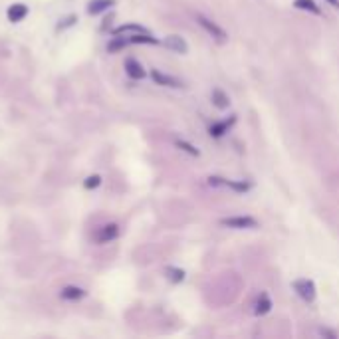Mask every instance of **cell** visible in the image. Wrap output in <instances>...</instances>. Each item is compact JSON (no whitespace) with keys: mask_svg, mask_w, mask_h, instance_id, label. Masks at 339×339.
Wrapping results in <instances>:
<instances>
[{"mask_svg":"<svg viewBox=\"0 0 339 339\" xmlns=\"http://www.w3.org/2000/svg\"><path fill=\"white\" fill-rule=\"evenodd\" d=\"M270 307H272V302H270V298H268L266 293H262V296H260V300L256 302L254 313H256V315H264V313H268V311H270Z\"/></svg>","mask_w":339,"mask_h":339,"instance_id":"14","label":"cell"},{"mask_svg":"<svg viewBox=\"0 0 339 339\" xmlns=\"http://www.w3.org/2000/svg\"><path fill=\"white\" fill-rule=\"evenodd\" d=\"M220 224L228 226V228H238V230H242V228H256L258 222H256V218H252V216H230V218H222Z\"/></svg>","mask_w":339,"mask_h":339,"instance_id":"3","label":"cell"},{"mask_svg":"<svg viewBox=\"0 0 339 339\" xmlns=\"http://www.w3.org/2000/svg\"><path fill=\"white\" fill-rule=\"evenodd\" d=\"M151 78H153V81H155L157 85H163V87H183V81L177 80V78H173V76H167V74H163L159 70H153V72H151Z\"/></svg>","mask_w":339,"mask_h":339,"instance_id":"4","label":"cell"},{"mask_svg":"<svg viewBox=\"0 0 339 339\" xmlns=\"http://www.w3.org/2000/svg\"><path fill=\"white\" fill-rule=\"evenodd\" d=\"M177 147H178V149H183L185 153L193 155V157H198V155H200V151H198L196 147L191 145V143H187V141H183V139H177Z\"/></svg>","mask_w":339,"mask_h":339,"instance_id":"16","label":"cell"},{"mask_svg":"<svg viewBox=\"0 0 339 339\" xmlns=\"http://www.w3.org/2000/svg\"><path fill=\"white\" fill-rule=\"evenodd\" d=\"M113 4H115V0H92L89 6H87V12L89 14H99V12L107 10L109 6H113Z\"/></svg>","mask_w":339,"mask_h":339,"instance_id":"11","label":"cell"},{"mask_svg":"<svg viewBox=\"0 0 339 339\" xmlns=\"http://www.w3.org/2000/svg\"><path fill=\"white\" fill-rule=\"evenodd\" d=\"M125 72H127V76L133 78V80H143L147 76L143 65L139 64L137 60H133V58H127V60H125Z\"/></svg>","mask_w":339,"mask_h":339,"instance_id":"5","label":"cell"},{"mask_svg":"<svg viewBox=\"0 0 339 339\" xmlns=\"http://www.w3.org/2000/svg\"><path fill=\"white\" fill-rule=\"evenodd\" d=\"M165 276H167L171 282H183V280H185V272L178 270V268H173V266H167V268H165Z\"/></svg>","mask_w":339,"mask_h":339,"instance_id":"15","label":"cell"},{"mask_svg":"<svg viewBox=\"0 0 339 339\" xmlns=\"http://www.w3.org/2000/svg\"><path fill=\"white\" fill-rule=\"evenodd\" d=\"M28 12H30V10H28V6H26V4H12V6L8 8L6 16H8L10 22H14V24H16V22H22L24 18L28 16Z\"/></svg>","mask_w":339,"mask_h":339,"instance_id":"6","label":"cell"},{"mask_svg":"<svg viewBox=\"0 0 339 339\" xmlns=\"http://www.w3.org/2000/svg\"><path fill=\"white\" fill-rule=\"evenodd\" d=\"M327 2H329L333 8H337V10H339V0H327Z\"/></svg>","mask_w":339,"mask_h":339,"instance_id":"20","label":"cell"},{"mask_svg":"<svg viewBox=\"0 0 339 339\" xmlns=\"http://www.w3.org/2000/svg\"><path fill=\"white\" fill-rule=\"evenodd\" d=\"M196 22H198V24H200V26H202V28H205V30H207V32H209L210 36L216 40V42H224L226 38H228L224 30H222L216 22H212L210 18L202 16V14H196Z\"/></svg>","mask_w":339,"mask_h":339,"instance_id":"2","label":"cell"},{"mask_svg":"<svg viewBox=\"0 0 339 339\" xmlns=\"http://www.w3.org/2000/svg\"><path fill=\"white\" fill-rule=\"evenodd\" d=\"M234 121H236V117L232 115L230 119L218 121V123H212V125H210V129H209L210 135H212V137H222V135H224V133H228V129L234 125Z\"/></svg>","mask_w":339,"mask_h":339,"instance_id":"8","label":"cell"},{"mask_svg":"<svg viewBox=\"0 0 339 339\" xmlns=\"http://www.w3.org/2000/svg\"><path fill=\"white\" fill-rule=\"evenodd\" d=\"M127 44H129L127 38H115L111 44L107 46V50H109V52H115V50H121L123 46H127Z\"/></svg>","mask_w":339,"mask_h":339,"instance_id":"17","label":"cell"},{"mask_svg":"<svg viewBox=\"0 0 339 339\" xmlns=\"http://www.w3.org/2000/svg\"><path fill=\"white\" fill-rule=\"evenodd\" d=\"M212 103L218 107V109H226L230 105V97L226 96L222 89H212Z\"/></svg>","mask_w":339,"mask_h":339,"instance_id":"12","label":"cell"},{"mask_svg":"<svg viewBox=\"0 0 339 339\" xmlns=\"http://www.w3.org/2000/svg\"><path fill=\"white\" fill-rule=\"evenodd\" d=\"M60 296L67 302H76V300H81L85 296V290H81L78 286H65V288H62Z\"/></svg>","mask_w":339,"mask_h":339,"instance_id":"10","label":"cell"},{"mask_svg":"<svg viewBox=\"0 0 339 339\" xmlns=\"http://www.w3.org/2000/svg\"><path fill=\"white\" fill-rule=\"evenodd\" d=\"M117 236H119V226L111 222V224H105L99 230L97 240H99V242H109V240H115Z\"/></svg>","mask_w":339,"mask_h":339,"instance_id":"9","label":"cell"},{"mask_svg":"<svg viewBox=\"0 0 339 339\" xmlns=\"http://www.w3.org/2000/svg\"><path fill=\"white\" fill-rule=\"evenodd\" d=\"M318 333H320V335H325V337H331V339L337 337V333H335V331H329V329H318Z\"/></svg>","mask_w":339,"mask_h":339,"instance_id":"19","label":"cell"},{"mask_svg":"<svg viewBox=\"0 0 339 339\" xmlns=\"http://www.w3.org/2000/svg\"><path fill=\"white\" fill-rule=\"evenodd\" d=\"M293 6L300 8V10H307V12H311V14H322V8H320L313 0H296Z\"/></svg>","mask_w":339,"mask_h":339,"instance_id":"13","label":"cell"},{"mask_svg":"<svg viewBox=\"0 0 339 339\" xmlns=\"http://www.w3.org/2000/svg\"><path fill=\"white\" fill-rule=\"evenodd\" d=\"M291 288H293V291H296L304 302H313V300H315V284H313L311 280H307V278L296 280V282L291 284Z\"/></svg>","mask_w":339,"mask_h":339,"instance_id":"1","label":"cell"},{"mask_svg":"<svg viewBox=\"0 0 339 339\" xmlns=\"http://www.w3.org/2000/svg\"><path fill=\"white\" fill-rule=\"evenodd\" d=\"M99 183H101V177L99 175H94V177H87L85 178V189H96V187H99Z\"/></svg>","mask_w":339,"mask_h":339,"instance_id":"18","label":"cell"},{"mask_svg":"<svg viewBox=\"0 0 339 339\" xmlns=\"http://www.w3.org/2000/svg\"><path fill=\"white\" fill-rule=\"evenodd\" d=\"M165 46L169 50H173V52H177V54H187V52H189L187 42H185L180 36H167V38H165Z\"/></svg>","mask_w":339,"mask_h":339,"instance_id":"7","label":"cell"}]
</instances>
